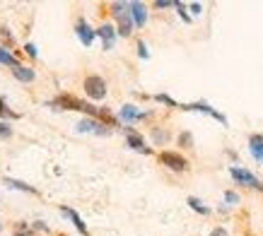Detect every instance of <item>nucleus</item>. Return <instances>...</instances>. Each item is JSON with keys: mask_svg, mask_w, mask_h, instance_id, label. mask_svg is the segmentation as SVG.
<instances>
[{"mask_svg": "<svg viewBox=\"0 0 263 236\" xmlns=\"http://www.w3.org/2000/svg\"><path fill=\"white\" fill-rule=\"evenodd\" d=\"M111 15L116 17V24H119V34L121 36H130L133 32V19H130V12H128V3H114L111 5Z\"/></svg>", "mask_w": 263, "mask_h": 236, "instance_id": "obj_1", "label": "nucleus"}, {"mask_svg": "<svg viewBox=\"0 0 263 236\" xmlns=\"http://www.w3.org/2000/svg\"><path fill=\"white\" fill-rule=\"evenodd\" d=\"M82 89H85V94H87L89 99H95V102H102L104 96H106V82H104V77H99V75L85 77Z\"/></svg>", "mask_w": 263, "mask_h": 236, "instance_id": "obj_2", "label": "nucleus"}, {"mask_svg": "<svg viewBox=\"0 0 263 236\" xmlns=\"http://www.w3.org/2000/svg\"><path fill=\"white\" fill-rule=\"evenodd\" d=\"M230 176L239 183V186H247V188H261L263 186L254 173L249 171V169H244V166H230Z\"/></svg>", "mask_w": 263, "mask_h": 236, "instance_id": "obj_3", "label": "nucleus"}, {"mask_svg": "<svg viewBox=\"0 0 263 236\" xmlns=\"http://www.w3.org/2000/svg\"><path fill=\"white\" fill-rule=\"evenodd\" d=\"M160 164L167 166V169H172V171H186L189 169V162H186V157H181L179 152H160Z\"/></svg>", "mask_w": 263, "mask_h": 236, "instance_id": "obj_4", "label": "nucleus"}, {"mask_svg": "<svg viewBox=\"0 0 263 236\" xmlns=\"http://www.w3.org/2000/svg\"><path fill=\"white\" fill-rule=\"evenodd\" d=\"M78 133H95V135H109V128L104 126L102 121H97V118H82L80 123H78Z\"/></svg>", "mask_w": 263, "mask_h": 236, "instance_id": "obj_5", "label": "nucleus"}, {"mask_svg": "<svg viewBox=\"0 0 263 236\" xmlns=\"http://www.w3.org/2000/svg\"><path fill=\"white\" fill-rule=\"evenodd\" d=\"M128 12H130V19L138 29L147 24V5L145 3H128Z\"/></svg>", "mask_w": 263, "mask_h": 236, "instance_id": "obj_6", "label": "nucleus"}, {"mask_svg": "<svg viewBox=\"0 0 263 236\" xmlns=\"http://www.w3.org/2000/svg\"><path fill=\"white\" fill-rule=\"evenodd\" d=\"M126 142H128V147L130 150H136V152H143V154H152V150L145 145L143 140V135L136 133L133 128H126Z\"/></svg>", "mask_w": 263, "mask_h": 236, "instance_id": "obj_7", "label": "nucleus"}, {"mask_svg": "<svg viewBox=\"0 0 263 236\" xmlns=\"http://www.w3.org/2000/svg\"><path fill=\"white\" fill-rule=\"evenodd\" d=\"M116 29H114L111 24H99V29H97V36L102 39V46L104 51H111L114 44H116Z\"/></svg>", "mask_w": 263, "mask_h": 236, "instance_id": "obj_8", "label": "nucleus"}, {"mask_svg": "<svg viewBox=\"0 0 263 236\" xmlns=\"http://www.w3.org/2000/svg\"><path fill=\"white\" fill-rule=\"evenodd\" d=\"M75 34H78V39H80L85 46H92V41H95V36H97V32L85 22V19H78V24H75Z\"/></svg>", "mask_w": 263, "mask_h": 236, "instance_id": "obj_9", "label": "nucleus"}, {"mask_svg": "<svg viewBox=\"0 0 263 236\" xmlns=\"http://www.w3.org/2000/svg\"><path fill=\"white\" fill-rule=\"evenodd\" d=\"M12 77H15L17 82H24V85H29V82H34V80H36V72H34V68H27V65H17V68H12Z\"/></svg>", "mask_w": 263, "mask_h": 236, "instance_id": "obj_10", "label": "nucleus"}, {"mask_svg": "<svg viewBox=\"0 0 263 236\" xmlns=\"http://www.w3.org/2000/svg\"><path fill=\"white\" fill-rule=\"evenodd\" d=\"M121 121H126V123H133V121H140V118H145L147 113H143V111L138 109V106H133V104H126L123 109L119 111Z\"/></svg>", "mask_w": 263, "mask_h": 236, "instance_id": "obj_11", "label": "nucleus"}, {"mask_svg": "<svg viewBox=\"0 0 263 236\" xmlns=\"http://www.w3.org/2000/svg\"><path fill=\"white\" fill-rule=\"evenodd\" d=\"M186 111H203V113H208V116H213L215 121H220L222 126H227V118L222 116V113H217L215 109H210L208 104H203V102H198V104H189V106H183Z\"/></svg>", "mask_w": 263, "mask_h": 236, "instance_id": "obj_12", "label": "nucleus"}, {"mask_svg": "<svg viewBox=\"0 0 263 236\" xmlns=\"http://www.w3.org/2000/svg\"><path fill=\"white\" fill-rule=\"evenodd\" d=\"M61 214H65V217H68V220L75 224V229H78L82 236H87V224L80 220V214L75 212V210H70V207H65V205H63V207H61Z\"/></svg>", "mask_w": 263, "mask_h": 236, "instance_id": "obj_13", "label": "nucleus"}, {"mask_svg": "<svg viewBox=\"0 0 263 236\" xmlns=\"http://www.w3.org/2000/svg\"><path fill=\"white\" fill-rule=\"evenodd\" d=\"M249 150H251L254 159L263 162V137L261 135H251V137H249Z\"/></svg>", "mask_w": 263, "mask_h": 236, "instance_id": "obj_14", "label": "nucleus"}, {"mask_svg": "<svg viewBox=\"0 0 263 236\" xmlns=\"http://www.w3.org/2000/svg\"><path fill=\"white\" fill-rule=\"evenodd\" d=\"M0 118H3V121H5V118H8V121H17V118H20L17 111H10L8 102H5L3 96H0Z\"/></svg>", "mask_w": 263, "mask_h": 236, "instance_id": "obj_15", "label": "nucleus"}, {"mask_svg": "<svg viewBox=\"0 0 263 236\" xmlns=\"http://www.w3.org/2000/svg\"><path fill=\"white\" fill-rule=\"evenodd\" d=\"M0 63H3V65H8V68H17V65H20V63H17V58H15V55L10 53L8 48H3V46H0Z\"/></svg>", "mask_w": 263, "mask_h": 236, "instance_id": "obj_16", "label": "nucleus"}, {"mask_svg": "<svg viewBox=\"0 0 263 236\" xmlns=\"http://www.w3.org/2000/svg\"><path fill=\"white\" fill-rule=\"evenodd\" d=\"M5 183H8L10 188H15V190H24V193H36V188L34 186H27V183H22V181H17V179H5Z\"/></svg>", "mask_w": 263, "mask_h": 236, "instance_id": "obj_17", "label": "nucleus"}, {"mask_svg": "<svg viewBox=\"0 0 263 236\" xmlns=\"http://www.w3.org/2000/svg\"><path fill=\"white\" fill-rule=\"evenodd\" d=\"M186 203H189V207H191V210H196V212H200V214H210V207H205V205L200 203L198 198H189V200H186Z\"/></svg>", "mask_w": 263, "mask_h": 236, "instance_id": "obj_18", "label": "nucleus"}, {"mask_svg": "<svg viewBox=\"0 0 263 236\" xmlns=\"http://www.w3.org/2000/svg\"><path fill=\"white\" fill-rule=\"evenodd\" d=\"M152 140L157 142V145H164V142L169 140V133L167 130H157V128H155V130H152Z\"/></svg>", "mask_w": 263, "mask_h": 236, "instance_id": "obj_19", "label": "nucleus"}, {"mask_svg": "<svg viewBox=\"0 0 263 236\" xmlns=\"http://www.w3.org/2000/svg\"><path fill=\"white\" fill-rule=\"evenodd\" d=\"M10 135H12V126L8 121H0V140H8Z\"/></svg>", "mask_w": 263, "mask_h": 236, "instance_id": "obj_20", "label": "nucleus"}, {"mask_svg": "<svg viewBox=\"0 0 263 236\" xmlns=\"http://www.w3.org/2000/svg\"><path fill=\"white\" fill-rule=\"evenodd\" d=\"M174 8H176V12L181 15V19H183V22H191V15L186 12V5H183V3H174Z\"/></svg>", "mask_w": 263, "mask_h": 236, "instance_id": "obj_21", "label": "nucleus"}, {"mask_svg": "<svg viewBox=\"0 0 263 236\" xmlns=\"http://www.w3.org/2000/svg\"><path fill=\"white\" fill-rule=\"evenodd\" d=\"M224 203L227 205H239V195H237L234 190H227V193H224Z\"/></svg>", "mask_w": 263, "mask_h": 236, "instance_id": "obj_22", "label": "nucleus"}, {"mask_svg": "<svg viewBox=\"0 0 263 236\" xmlns=\"http://www.w3.org/2000/svg\"><path fill=\"white\" fill-rule=\"evenodd\" d=\"M179 145H183V147H193L191 133H181V135H179Z\"/></svg>", "mask_w": 263, "mask_h": 236, "instance_id": "obj_23", "label": "nucleus"}, {"mask_svg": "<svg viewBox=\"0 0 263 236\" xmlns=\"http://www.w3.org/2000/svg\"><path fill=\"white\" fill-rule=\"evenodd\" d=\"M155 99H157V102H162V104H167V106H176V102L172 99V96H167V94H157Z\"/></svg>", "mask_w": 263, "mask_h": 236, "instance_id": "obj_24", "label": "nucleus"}, {"mask_svg": "<svg viewBox=\"0 0 263 236\" xmlns=\"http://www.w3.org/2000/svg\"><path fill=\"white\" fill-rule=\"evenodd\" d=\"M138 53H140V58H150V53H147V46H145V41H138Z\"/></svg>", "mask_w": 263, "mask_h": 236, "instance_id": "obj_25", "label": "nucleus"}, {"mask_svg": "<svg viewBox=\"0 0 263 236\" xmlns=\"http://www.w3.org/2000/svg\"><path fill=\"white\" fill-rule=\"evenodd\" d=\"M24 53L29 55V58H36V46H34V44H24Z\"/></svg>", "mask_w": 263, "mask_h": 236, "instance_id": "obj_26", "label": "nucleus"}, {"mask_svg": "<svg viewBox=\"0 0 263 236\" xmlns=\"http://www.w3.org/2000/svg\"><path fill=\"white\" fill-rule=\"evenodd\" d=\"M155 8H157V10H164V8H174V3H169V0H157V3H155Z\"/></svg>", "mask_w": 263, "mask_h": 236, "instance_id": "obj_27", "label": "nucleus"}, {"mask_svg": "<svg viewBox=\"0 0 263 236\" xmlns=\"http://www.w3.org/2000/svg\"><path fill=\"white\" fill-rule=\"evenodd\" d=\"M0 34L5 36V41H8V44H12V34H10V29H0Z\"/></svg>", "mask_w": 263, "mask_h": 236, "instance_id": "obj_28", "label": "nucleus"}, {"mask_svg": "<svg viewBox=\"0 0 263 236\" xmlns=\"http://www.w3.org/2000/svg\"><path fill=\"white\" fill-rule=\"evenodd\" d=\"M200 10H203V8H200V3H193V5H191V12H193V15H200Z\"/></svg>", "mask_w": 263, "mask_h": 236, "instance_id": "obj_29", "label": "nucleus"}, {"mask_svg": "<svg viewBox=\"0 0 263 236\" xmlns=\"http://www.w3.org/2000/svg\"><path fill=\"white\" fill-rule=\"evenodd\" d=\"M210 236H227V231H224L222 227H217V229H215V231H213V234H210Z\"/></svg>", "mask_w": 263, "mask_h": 236, "instance_id": "obj_30", "label": "nucleus"}, {"mask_svg": "<svg viewBox=\"0 0 263 236\" xmlns=\"http://www.w3.org/2000/svg\"><path fill=\"white\" fill-rule=\"evenodd\" d=\"M17 236H27V234H22V231H17Z\"/></svg>", "mask_w": 263, "mask_h": 236, "instance_id": "obj_31", "label": "nucleus"}, {"mask_svg": "<svg viewBox=\"0 0 263 236\" xmlns=\"http://www.w3.org/2000/svg\"><path fill=\"white\" fill-rule=\"evenodd\" d=\"M0 231H3V224H0Z\"/></svg>", "mask_w": 263, "mask_h": 236, "instance_id": "obj_32", "label": "nucleus"}]
</instances>
